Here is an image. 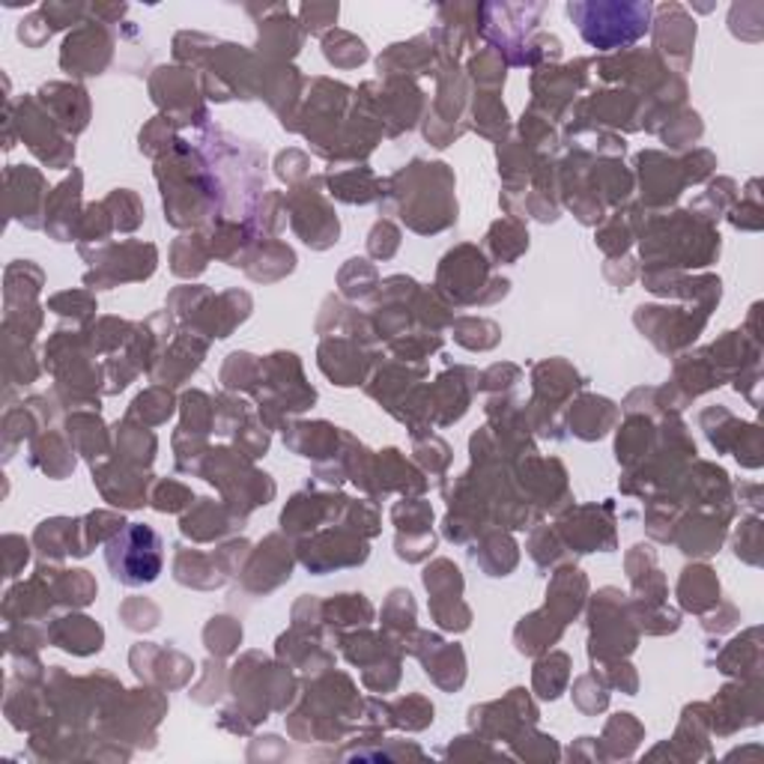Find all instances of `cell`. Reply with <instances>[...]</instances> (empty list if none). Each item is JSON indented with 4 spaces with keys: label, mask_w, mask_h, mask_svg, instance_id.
<instances>
[{
    "label": "cell",
    "mask_w": 764,
    "mask_h": 764,
    "mask_svg": "<svg viewBox=\"0 0 764 764\" xmlns=\"http://www.w3.org/2000/svg\"><path fill=\"white\" fill-rule=\"evenodd\" d=\"M568 15L582 33V39L601 51H612L622 45L636 43L639 36H645L655 7L648 0H610V3H582V0H570Z\"/></svg>",
    "instance_id": "1"
},
{
    "label": "cell",
    "mask_w": 764,
    "mask_h": 764,
    "mask_svg": "<svg viewBox=\"0 0 764 764\" xmlns=\"http://www.w3.org/2000/svg\"><path fill=\"white\" fill-rule=\"evenodd\" d=\"M108 568L123 586H147L162 574V537L150 525H126L108 544Z\"/></svg>",
    "instance_id": "2"
},
{
    "label": "cell",
    "mask_w": 764,
    "mask_h": 764,
    "mask_svg": "<svg viewBox=\"0 0 764 764\" xmlns=\"http://www.w3.org/2000/svg\"><path fill=\"white\" fill-rule=\"evenodd\" d=\"M114 39L111 33L99 22H84L69 39L63 43L60 63L69 76H102V69L108 66Z\"/></svg>",
    "instance_id": "3"
},
{
    "label": "cell",
    "mask_w": 764,
    "mask_h": 764,
    "mask_svg": "<svg viewBox=\"0 0 764 764\" xmlns=\"http://www.w3.org/2000/svg\"><path fill=\"white\" fill-rule=\"evenodd\" d=\"M651 24H657V48L669 60H675L681 69H687L690 55H693V43H696V22L690 19L687 10L681 3H663V7H657V19Z\"/></svg>",
    "instance_id": "4"
},
{
    "label": "cell",
    "mask_w": 764,
    "mask_h": 764,
    "mask_svg": "<svg viewBox=\"0 0 764 764\" xmlns=\"http://www.w3.org/2000/svg\"><path fill=\"white\" fill-rule=\"evenodd\" d=\"M261 51H269L273 57H290L302 45L305 27H296V19L290 15V7H263L261 15Z\"/></svg>",
    "instance_id": "5"
},
{
    "label": "cell",
    "mask_w": 764,
    "mask_h": 764,
    "mask_svg": "<svg viewBox=\"0 0 764 764\" xmlns=\"http://www.w3.org/2000/svg\"><path fill=\"white\" fill-rule=\"evenodd\" d=\"M323 51L335 66H359L368 60V48L361 39H356L352 33L335 31L328 33L326 43H323Z\"/></svg>",
    "instance_id": "6"
},
{
    "label": "cell",
    "mask_w": 764,
    "mask_h": 764,
    "mask_svg": "<svg viewBox=\"0 0 764 764\" xmlns=\"http://www.w3.org/2000/svg\"><path fill=\"white\" fill-rule=\"evenodd\" d=\"M427 43V36H418L413 43H401L389 48V55L380 57V69H406V66L430 63L433 57V48H421Z\"/></svg>",
    "instance_id": "7"
},
{
    "label": "cell",
    "mask_w": 764,
    "mask_h": 764,
    "mask_svg": "<svg viewBox=\"0 0 764 764\" xmlns=\"http://www.w3.org/2000/svg\"><path fill=\"white\" fill-rule=\"evenodd\" d=\"M338 3H305L299 7V24H305V33H323L338 22Z\"/></svg>",
    "instance_id": "8"
},
{
    "label": "cell",
    "mask_w": 764,
    "mask_h": 764,
    "mask_svg": "<svg viewBox=\"0 0 764 764\" xmlns=\"http://www.w3.org/2000/svg\"><path fill=\"white\" fill-rule=\"evenodd\" d=\"M39 12L45 15V22L51 31L66 27V24H84V15L90 12L88 3H43Z\"/></svg>",
    "instance_id": "9"
},
{
    "label": "cell",
    "mask_w": 764,
    "mask_h": 764,
    "mask_svg": "<svg viewBox=\"0 0 764 764\" xmlns=\"http://www.w3.org/2000/svg\"><path fill=\"white\" fill-rule=\"evenodd\" d=\"M126 3H114V7H105V3H90V15L96 19L99 24H117L126 15Z\"/></svg>",
    "instance_id": "10"
}]
</instances>
